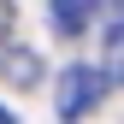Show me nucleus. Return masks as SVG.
Masks as SVG:
<instances>
[{
    "mask_svg": "<svg viewBox=\"0 0 124 124\" xmlns=\"http://www.w3.org/2000/svg\"><path fill=\"white\" fill-rule=\"evenodd\" d=\"M112 89V77H106V65H71L65 77H59V89H53V106H59V118L77 124L83 112H95L101 95Z\"/></svg>",
    "mask_w": 124,
    "mask_h": 124,
    "instance_id": "nucleus-1",
    "label": "nucleus"
},
{
    "mask_svg": "<svg viewBox=\"0 0 124 124\" xmlns=\"http://www.w3.org/2000/svg\"><path fill=\"white\" fill-rule=\"evenodd\" d=\"M95 6H101V0H47V12H53V30H59V36H83L89 18H95Z\"/></svg>",
    "mask_w": 124,
    "mask_h": 124,
    "instance_id": "nucleus-2",
    "label": "nucleus"
},
{
    "mask_svg": "<svg viewBox=\"0 0 124 124\" xmlns=\"http://www.w3.org/2000/svg\"><path fill=\"white\" fill-rule=\"evenodd\" d=\"M106 77H112V89L124 83V18L106 24Z\"/></svg>",
    "mask_w": 124,
    "mask_h": 124,
    "instance_id": "nucleus-3",
    "label": "nucleus"
},
{
    "mask_svg": "<svg viewBox=\"0 0 124 124\" xmlns=\"http://www.w3.org/2000/svg\"><path fill=\"white\" fill-rule=\"evenodd\" d=\"M101 6H106V12H112V18H124V0H101Z\"/></svg>",
    "mask_w": 124,
    "mask_h": 124,
    "instance_id": "nucleus-4",
    "label": "nucleus"
},
{
    "mask_svg": "<svg viewBox=\"0 0 124 124\" xmlns=\"http://www.w3.org/2000/svg\"><path fill=\"white\" fill-rule=\"evenodd\" d=\"M0 124H18V118H12V112H6V106H0Z\"/></svg>",
    "mask_w": 124,
    "mask_h": 124,
    "instance_id": "nucleus-5",
    "label": "nucleus"
},
{
    "mask_svg": "<svg viewBox=\"0 0 124 124\" xmlns=\"http://www.w3.org/2000/svg\"><path fill=\"white\" fill-rule=\"evenodd\" d=\"M0 30H6V0H0Z\"/></svg>",
    "mask_w": 124,
    "mask_h": 124,
    "instance_id": "nucleus-6",
    "label": "nucleus"
}]
</instances>
